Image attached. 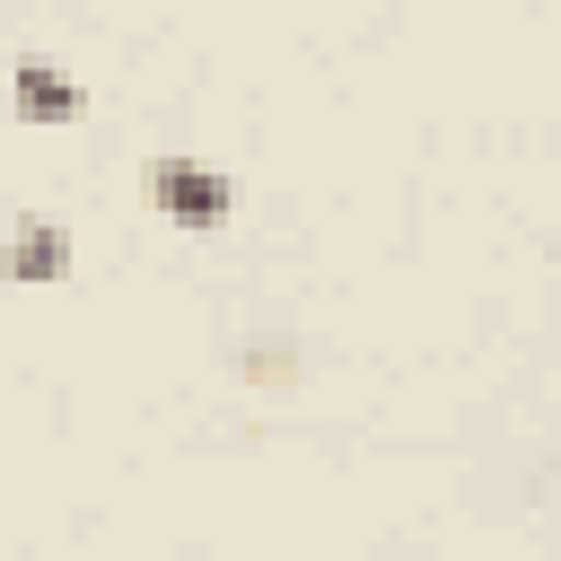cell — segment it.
<instances>
[{
    "label": "cell",
    "mask_w": 561,
    "mask_h": 561,
    "mask_svg": "<svg viewBox=\"0 0 561 561\" xmlns=\"http://www.w3.org/2000/svg\"><path fill=\"white\" fill-rule=\"evenodd\" d=\"M149 193H158V210H167L175 228H219V219H228V175H210V167L184 158V149H167V158L149 167Z\"/></svg>",
    "instance_id": "cell-1"
},
{
    "label": "cell",
    "mask_w": 561,
    "mask_h": 561,
    "mask_svg": "<svg viewBox=\"0 0 561 561\" xmlns=\"http://www.w3.org/2000/svg\"><path fill=\"white\" fill-rule=\"evenodd\" d=\"M9 96H18V114H26V123H79V105H88V96H79V79H70V70H53V61H35V53L9 70Z\"/></svg>",
    "instance_id": "cell-2"
},
{
    "label": "cell",
    "mask_w": 561,
    "mask_h": 561,
    "mask_svg": "<svg viewBox=\"0 0 561 561\" xmlns=\"http://www.w3.org/2000/svg\"><path fill=\"white\" fill-rule=\"evenodd\" d=\"M53 272H61V228L26 219V228H18V245H9V280H53Z\"/></svg>",
    "instance_id": "cell-3"
},
{
    "label": "cell",
    "mask_w": 561,
    "mask_h": 561,
    "mask_svg": "<svg viewBox=\"0 0 561 561\" xmlns=\"http://www.w3.org/2000/svg\"><path fill=\"white\" fill-rule=\"evenodd\" d=\"M552 500H561V465H552Z\"/></svg>",
    "instance_id": "cell-4"
}]
</instances>
